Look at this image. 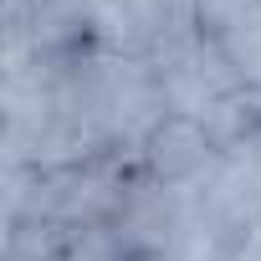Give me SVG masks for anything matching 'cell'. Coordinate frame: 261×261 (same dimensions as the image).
<instances>
[{
	"label": "cell",
	"mask_w": 261,
	"mask_h": 261,
	"mask_svg": "<svg viewBox=\"0 0 261 261\" xmlns=\"http://www.w3.org/2000/svg\"><path fill=\"white\" fill-rule=\"evenodd\" d=\"M215 159H220V149L210 144V134H205L200 118L164 113V118L149 128V139H144V169H149V179L174 185V190L200 185V179L215 169Z\"/></svg>",
	"instance_id": "obj_1"
},
{
	"label": "cell",
	"mask_w": 261,
	"mask_h": 261,
	"mask_svg": "<svg viewBox=\"0 0 261 261\" xmlns=\"http://www.w3.org/2000/svg\"><path fill=\"white\" fill-rule=\"evenodd\" d=\"M210 41L220 46V57H225V67L236 72V82L251 87V92H261V11L236 16V21L220 26Z\"/></svg>",
	"instance_id": "obj_2"
}]
</instances>
